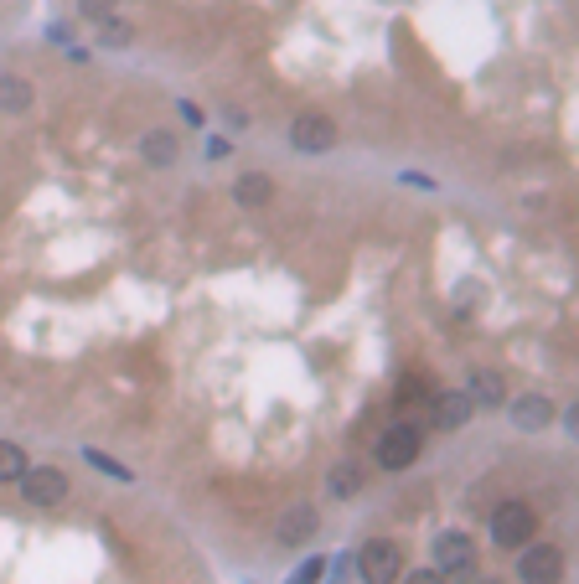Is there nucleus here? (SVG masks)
Masks as SVG:
<instances>
[{
  "instance_id": "f257e3e1",
  "label": "nucleus",
  "mask_w": 579,
  "mask_h": 584,
  "mask_svg": "<svg viewBox=\"0 0 579 584\" xmlns=\"http://www.w3.org/2000/svg\"><path fill=\"white\" fill-rule=\"evenodd\" d=\"M357 574L362 584H399L404 574V548L393 538H368L357 548Z\"/></svg>"
},
{
  "instance_id": "f03ea898",
  "label": "nucleus",
  "mask_w": 579,
  "mask_h": 584,
  "mask_svg": "<svg viewBox=\"0 0 579 584\" xmlns=\"http://www.w3.org/2000/svg\"><path fill=\"white\" fill-rule=\"evenodd\" d=\"M486 528H492V543L497 548H528L533 533H538V512L528 502H502Z\"/></svg>"
},
{
  "instance_id": "7ed1b4c3",
  "label": "nucleus",
  "mask_w": 579,
  "mask_h": 584,
  "mask_svg": "<svg viewBox=\"0 0 579 584\" xmlns=\"http://www.w3.org/2000/svg\"><path fill=\"white\" fill-rule=\"evenodd\" d=\"M290 145L300 150V156H326V150L337 145V119L321 114V109L295 114V125H290Z\"/></svg>"
},
{
  "instance_id": "20e7f679",
  "label": "nucleus",
  "mask_w": 579,
  "mask_h": 584,
  "mask_svg": "<svg viewBox=\"0 0 579 584\" xmlns=\"http://www.w3.org/2000/svg\"><path fill=\"white\" fill-rule=\"evenodd\" d=\"M419 450H424L419 424H393V429H383V440H378V466L383 471H409L419 460Z\"/></svg>"
},
{
  "instance_id": "39448f33",
  "label": "nucleus",
  "mask_w": 579,
  "mask_h": 584,
  "mask_svg": "<svg viewBox=\"0 0 579 584\" xmlns=\"http://www.w3.org/2000/svg\"><path fill=\"white\" fill-rule=\"evenodd\" d=\"M517 579H523V584H559L564 579V548L528 543L523 559H517Z\"/></svg>"
},
{
  "instance_id": "423d86ee",
  "label": "nucleus",
  "mask_w": 579,
  "mask_h": 584,
  "mask_svg": "<svg viewBox=\"0 0 579 584\" xmlns=\"http://www.w3.org/2000/svg\"><path fill=\"white\" fill-rule=\"evenodd\" d=\"M21 497L32 502V507H63L68 502V476L57 471V466H26Z\"/></svg>"
},
{
  "instance_id": "0eeeda50",
  "label": "nucleus",
  "mask_w": 579,
  "mask_h": 584,
  "mask_svg": "<svg viewBox=\"0 0 579 584\" xmlns=\"http://www.w3.org/2000/svg\"><path fill=\"white\" fill-rule=\"evenodd\" d=\"M435 569L450 579V574H471L476 569V543L466 533H440L435 538Z\"/></svg>"
},
{
  "instance_id": "6e6552de",
  "label": "nucleus",
  "mask_w": 579,
  "mask_h": 584,
  "mask_svg": "<svg viewBox=\"0 0 579 584\" xmlns=\"http://www.w3.org/2000/svg\"><path fill=\"white\" fill-rule=\"evenodd\" d=\"M502 409L512 414V424L523 429V435H533V429H548V419H554V404H548L543 393H523V398H507Z\"/></svg>"
},
{
  "instance_id": "1a4fd4ad",
  "label": "nucleus",
  "mask_w": 579,
  "mask_h": 584,
  "mask_svg": "<svg viewBox=\"0 0 579 584\" xmlns=\"http://www.w3.org/2000/svg\"><path fill=\"white\" fill-rule=\"evenodd\" d=\"M311 533H316V507H306V502H295L290 512H280V522H274V538H280L285 548L306 543Z\"/></svg>"
},
{
  "instance_id": "9d476101",
  "label": "nucleus",
  "mask_w": 579,
  "mask_h": 584,
  "mask_svg": "<svg viewBox=\"0 0 579 584\" xmlns=\"http://www.w3.org/2000/svg\"><path fill=\"white\" fill-rule=\"evenodd\" d=\"M269 197H274V176H264V171H243V176L233 181V202L249 207V212L269 207Z\"/></svg>"
},
{
  "instance_id": "9b49d317",
  "label": "nucleus",
  "mask_w": 579,
  "mask_h": 584,
  "mask_svg": "<svg viewBox=\"0 0 579 584\" xmlns=\"http://www.w3.org/2000/svg\"><path fill=\"white\" fill-rule=\"evenodd\" d=\"M471 398V409H502L507 404V383L502 373H471V383L461 388Z\"/></svg>"
},
{
  "instance_id": "f8f14e48",
  "label": "nucleus",
  "mask_w": 579,
  "mask_h": 584,
  "mask_svg": "<svg viewBox=\"0 0 579 584\" xmlns=\"http://www.w3.org/2000/svg\"><path fill=\"white\" fill-rule=\"evenodd\" d=\"M32 104H37V88L26 83V78H16V73H0V114H32Z\"/></svg>"
},
{
  "instance_id": "ddd939ff",
  "label": "nucleus",
  "mask_w": 579,
  "mask_h": 584,
  "mask_svg": "<svg viewBox=\"0 0 579 584\" xmlns=\"http://www.w3.org/2000/svg\"><path fill=\"white\" fill-rule=\"evenodd\" d=\"M176 156H181V145H176V135L171 130H145L140 135V161L145 166H176Z\"/></svg>"
},
{
  "instance_id": "4468645a",
  "label": "nucleus",
  "mask_w": 579,
  "mask_h": 584,
  "mask_svg": "<svg viewBox=\"0 0 579 584\" xmlns=\"http://www.w3.org/2000/svg\"><path fill=\"white\" fill-rule=\"evenodd\" d=\"M471 414H476V409H471L466 393H440V398H435V424H440V429H461Z\"/></svg>"
},
{
  "instance_id": "2eb2a0df",
  "label": "nucleus",
  "mask_w": 579,
  "mask_h": 584,
  "mask_svg": "<svg viewBox=\"0 0 579 584\" xmlns=\"http://www.w3.org/2000/svg\"><path fill=\"white\" fill-rule=\"evenodd\" d=\"M326 491L337 502H347V497H357L362 491V466H352V460H342V466H331V476H326Z\"/></svg>"
},
{
  "instance_id": "dca6fc26",
  "label": "nucleus",
  "mask_w": 579,
  "mask_h": 584,
  "mask_svg": "<svg viewBox=\"0 0 579 584\" xmlns=\"http://www.w3.org/2000/svg\"><path fill=\"white\" fill-rule=\"evenodd\" d=\"M26 476V450L11 445V440H0V486H11Z\"/></svg>"
},
{
  "instance_id": "f3484780",
  "label": "nucleus",
  "mask_w": 579,
  "mask_h": 584,
  "mask_svg": "<svg viewBox=\"0 0 579 584\" xmlns=\"http://www.w3.org/2000/svg\"><path fill=\"white\" fill-rule=\"evenodd\" d=\"M135 42V26L130 21H99V47H109V52H119V47H130Z\"/></svg>"
},
{
  "instance_id": "a211bd4d",
  "label": "nucleus",
  "mask_w": 579,
  "mask_h": 584,
  "mask_svg": "<svg viewBox=\"0 0 579 584\" xmlns=\"http://www.w3.org/2000/svg\"><path fill=\"white\" fill-rule=\"evenodd\" d=\"M326 569H331L326 553H311V559L295 569V579H290V584H321V579H326Z\"/></svg>"
},
{
  "instance_id": "6ab92c4d",
  "label": "nucleus",
  "mask_w": 579,
  "mask_h": 584,
  "mask_svg": "<svg viewBox=\"0 0 579 584\" xmlns=\"http://www.w3.org/2000/svg\"><path fill=\"white\" fill-rule=\"evenodd\" d=\"M114 6H119V0H78V11H83L88 21H109Z\"/></svg>"
},
{
  "instance_id": "aec40b11",
  "label": "nucleus",
  "mask_w": 579,
  "mask_h": 584,
  "mask_svg": "<svg viewBox=\"0 0 579 584\" xmlns=\"http://www.w3.org/2000/svg\"><path fill=\"white\" fill-rule=\"evenodd\" d=\"M88 460H94V466H99L104 476H114V481H130V471L119 466V460H109V455H99V450H88Z\"/></svg>"
},
{
  "instance_id": "412c9836",
  "label": "nucleus",
  "mask_w": 579,
  "mask_h": 584,
  "mask_svg": "<svg viewBox=\"0 0 579 584\" xmlns=\"http://www.w3.org/2000/svg\"><path fill=\"white\" fill-rule=\"evenodd\" d=\"M404 584H450V579H445L440 569H414V574H409Z\"/></svg>"
},
{
  "instance_id": "4be33fe9",
  "label": "nucleus",
  "mask_w": 579,
  "mask_h": 584,
  "mask_svg": "<svg viewBox=\"0 0 579 584\" xmlns=\"http://www.w3.org/2000/svg\"><path fill=\"white\" fill-rule=\"evenodd\" d=\"M486 584H497V579H486Z\"/></svg>"
}]
</instances>
